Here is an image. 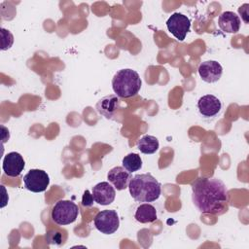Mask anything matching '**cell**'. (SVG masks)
<instances>
[{"label": "cell", "mask_w": 249, "mask_h": 249, "mask_svg": "<svg viewBox=\"0 0 249 249\" xmlns=\"http://www.w3.org/2000/svg\"><path fill=\"white\" fill-rule=\"evenodd\" d=\"M192 199L199 212L222 215L228 210L229 192L222 180L199 177L192 183Z\"/></svg>", "instance_id": "6da1fadb"}, {"label": "cell", "mask_w": 249, "mask_h": 249, "mask_svg": "<svg viewBox=\"0 0 249 249\" xmlns=\"http://www.w3.org/2000/svg\"><path fill=\"white\" fill-rule=\"evenodd\" d=\"M128 189L132 198L138 202H153L161 193L160 183L150 173L133 176L128 183Z\"/></svg>", "instance_id": "7a4b0ae2"}, {"label": "cell", "mask_w": 249, "mask_h": 249, "mask_svg": "<svg viewBox=\"0 0 249 249\" xmlns=\"http://www.w3.org/2000/svg\"><path fill=\"white\" fill-rule=\"evenodd\" d=\"M142 81L139 74L130 68L117 71L112 79V89L120 98H129L138 93Z\"/></svg>", "instance_id": "3957f363"}, {"label": "cell", "mask_w": 249, "mask_h": 249, "mask_svg": "<svg viewBox=\"0 0 249 249\" xmlns=\"http://www.w3.org/2000/svg\"><path fill=\"white\" fill-rule=\"evenodd\" d=\"M78 205L75 202L66 199L58 200L53 205L51 213L52 220L59 226H65L75 222L78 218Z\"/></svg>", "instance_id": "277c9868"}, {"label": "cell", "mask_w": 249, "mask_h": 249, "mask_svg": "<svg viewBox=\"0 0 249 249\" xmlns=\"http://www.w3.org/2000/svg\"><path fill=\"white\" fill-rule=\"evenodd\" d=\"M94 227L104 234H112L118 231L120 226L119 215L116 210L107 209L99 211L93 219Z\"/></svg>", "instance_id": "5b68a950"}, {"label": "cell", "mask_w": 249, "mask_h": 249, "mask_svg": "<svg viewBox=\"0 0 249 249\" xmlns=\"http://www.w3.org/2000/svg\"><path fill=\"white\" fill-rule=\"evenodd\" d=\"M24 188L33 193L45 192L50 184L49 174L42 169H30L23 176Z\"/></svg>", "instance_id": "8992f818"}, {"label": "cell", "mask_w": 249, "mask_h": 249, "mask_svg": "<svg viewBox=\"0 0 249 249\" xmlns=\"http://www.w3.org/2000/svg\"><path fill=\"white\" fill-rule=\"evenodd\" d=\"M166 26L177 40L184 41L191 28V20L181 13H173L166 20Z\"/></svg>", "instance_id": "52a82bcc"}, {"label": "cell", "mask_w": 249, "mask_h": 249, "mask_svg": "<svg viewBox=\"0 0 249 249\" xmlns=\"http://www.w3.org/2000/svg\"><path fill=\"white\" fill-rule=\"evenodd\" d=\"M24 160L22 156L18 152H10L3 159V171L10 177L18 176L24 169Z\"/></svg>", "instance_id": "ba28073f"}, {"label": "cell", "mask_w": 249, "mask_h": 249, "mask_svg": "<svg viewBox=\"0 0 249 249\" xmlns=\"http://www.w3.org/2000/svg\"><path fill=\"white\" fill-rule=\"evenodd\" d=\"M197 71L202 81L206 83H215L220 80L223 74V67L216 60H206L200 63Z\"/></svg>", "instance_id": "9c48e42d"}, {"label": "cell", "mask_w": 249, "mask_h": 249, "mask_svg": "<svg viewBox=\"0 0 249 249\" xmlns=\"http://www.w3.org/2000/svg\"><path fill=\"white\" fill-rule=\"evenodd\" d=\"M197 109L203 117L211 118L220 113L222 109V102L217 96L213 94H206L198 99Z\"/></svg>", "instance_id": "30bf717a"}, {"label": "cell", "mask_w": 249, "mask_h": 249, "mask_svg": "<svg viewBox=\"0 0 249 249\" xmlns=\"http://www.w3.org/2000/svg\"><path fill=\"white\" fill-rule=\"evenodd\" d=\"M92 196L96 203L100 205H109L115 199L116 191L108 182H100L92 188Z\"/></svg>", "instance_id": "8fae6325"}, {"label": "cell", "mask_w": 249, "mask_h": 249, "mask_svg": "<svg viewBox=\"0 0 249 249\" xmlns=\"http://www.w3.org/2000/svg\"><path fill=\"white\" fill-rule=\"evenodd\" d=\"M120 97L116 94H108L100 98L95 104L96 111L106 119H112L120 108Z\"/></svg>", "instance_id": "7c38bea8"}, {"label": "cell", "mask_w": 249, "mask_h": 249, "mask_svg": "<svg viewBox=\"0 0 249 249\" xmlns=\"http://www.w3.org/2000/svg\"><path fill=\"white\" fill-rule=\"evenodd\" d=\"M107 179L118 191H122L128 187L131 176L124 166H115L108 171Z\"/></svg>", "instance_id": "4fadbf2b"}, {"label": "cell", "mask_w": 249, "mask_h": 249, "mask_svg": "<svg viewBox=\"0 0 249 249\" xmlns=\"http://www.w3.org/2000/svg\"><path fill=\"white\" fill-rule=\"evenodd\" d=\"M240 18L239 17L231 12H223L218 18V25L220 29L226 33H236L240 28Z\"/></svg>", "instance_id": "5bb4252c"}, {"label": "cell", "mask_w": 249, "mask_h": 249, "mask_svg": "<svg viewBox=\"0 0 249 249\" xmlns=\"http://www.w3.org/2000/svg\"><path fill=\"white\" fill-rule=\"evenodd\" d=\"M134 218L137 222L146 224V223H152L155 222L158 218L157 210L156 208L150 204V203H143L140 204L135 211Z\"/></svg>", "instance_id": "9a60e30c"}, {"label": "cell", "mask_w": 249, "mask_h": 249, "mask_svg": "<svg viewBox=\"0 0 249 249\" xmlns=\"http://www.w3.org/2000/svg\"><path fill=\"white\" fill-rule=\"evenodd\" d=\"M160 143L157 137L153 135H144L137 141L138 150L146 155H151L159 150Z\"/></svg>", "instance_id": "2e32d148"}, {"label": "cell", "mask_w": 249, "mask_h": 249, "mask_svg": "<svg viewBox=\"0 0 249 249\" xmlns=\"http://www.w3.org/2000/svg\"><path fill=\"white\" fill-rule=\"evenodd\" d=\"M123 166L129 172L132 173L141 169L142 167V159L136 153H130L123 159Z\"/></svg>", "instance_id": "e0dca14e"}, {"label": "cell", "mask_w": 249, "mask_h": 249, "mask_svg": "<svg viewBox=\"0 0 249 249\" xmlns=\"http://www.w3.org/2000/svg\"><path fill=\"white\" fill-rule=\"evenodd\" d=\"M1 32V50L2 51H6L8 49H10L14 43V36L13 34L5 29V28H1L0 29Z\"/></svg>", "instance_id": "ac0fdd59"}, {"label": "cell", "mask_w": 249, "mask_h": 249, "mask_svg": "<svg viewBox=\"0 0 249 249\" xmlns=\"http://www.w3.org/2000/svg\"><path fill=\"white\" fill-rule=\"evenodd\" d=\"M47 241H49V243L61 244V242H62L61 232L58 231H55V230L49 231L47 232Z\"/></svg>", "instance_id": "d6986e66"}, {"label": "cell", "mask_w": 249, "mask_h": 249, "mask_svg": "<svg viewBox=\"0 0 249 249\" xmlns=\"http://www.w3.org/2000/svg\"><path fill=\"white\" fill-rule=\"evenodd\" d=\"M93 196H92V194L90 195L89 194V190H86L84 195H83V198H82V204L86 207L88 206H91L92 203H93Z\"/></svg>", "instance_id": "ffe728a7"}]
</instances>
